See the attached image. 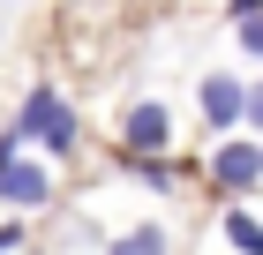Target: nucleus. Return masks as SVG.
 <instances>
[{
    "label": "nucleus",
    "instance_id": "nucleus-1",
    "mask_svg": "<svg viewBox=\"0 0 263 255\" xmlns=\"http://www.w3.org/2000/svg\"><path fill=\"white\" fill-rule=\"evenodd\" d=\"M8 135H15V143H45L53 158H68V150H76V113L61 105V90H53V83H38V90L23 98V120L8 128Z\"/></svg>",
    "mask_w": 263,
    "mask_h": 255
},
{
    "label": "nucleus",
    "instance_id": "nucleus-2",
    "mask_svg": "<svg viewBox=\"0 0 263 255\" xmlns=\"http://www.w3.org/2000/svg\"><path fill=\"white\" fill-rule=\"evenodd\" d=\"M211 180H218V195H248L263 180V143L256 135H233L218 158H211Z\"/></svg>",
    "mask_w": 263,
    "mask_h": 255
},
{
    "label": "nucleus",
    "instance_id": "nucleus-3",
    "mask_svg": "<svg viewBox=\"0 0 263 255\" xmlns=\"http://www.w3.org/2000/svg\"><path fill=\"white\" fill-rule=\"evenodd\" d=\"M45 195H53V173L38 158H0V203L8 210H38Z\"/></svg>",
    "mask_w": 263,
    "mask_h": 255
},
{
    "label": "nucleus",
    "instance_id": "nucleus-4",
    "mask_svg": "<svg viewBox=\"0 0 263 255\" xmlns=\"http://www.w3.org/2000/svg\"><path fill=\"white\" fill-rule=\"evenodd\" d=\"M203 120H211V135H233L241 128V98H248V83L241 75H203Z\"/></svg>",
    "mask_w": 263,
    "mask_h": 255
},
{
    "label": "nucleus",
    "instance_id": "nucleus-5",
    "mask_svg": "<svg viewBox=\"0 0 263 255\" xmlns=\"http://www.w3.org/2000/svg\"><path fill=\"white\" fill-rule=\"evenodd\" d=\"M165 143H173V120H165V105L151 98V105H136L128 113V150L136 158H165Z\"/></svg>",
    "mask_w": 263,
    "mask_h": 255
},
{
    "label": "nucleus",
    "instance_id": "nucleus-6",
    "mask_svg": "<svg viewBox=\"0 0 263 255\" xmlns=\"http://www.w3.org/2000/svg\"><path fill=\"white\" fill-rule=\"evenodd\" d=\"M226 240H233V255H263V225L248 210H226Z\"/></svg>",
    "mask_w": 263,
    "mask_h": 255
},
{
    "label": "nucleus",
    "instance_id": "nucleus-7",
    "mask_svg": "<svg viewBox=\"0 0 263 255\" xmlns=\"http://www.w3.org/2000/svg\"><path fill=\"white\" fill-rule=\"evenodd\" d=\"M113 255H165V233H158V225H136V233L113 240Z\"/></svg>",
    "mask_w": 263,
    "mask_h": 255
},
{
    "label": "nucleus",
    "instance_id": "nucleus-8",
    "mask_svg": "<svg viewBox=\"0 0 263 255\" xmlns=\"http://www.w3.org/2000/svg\"><path fill=\"white\" fill-rule=\"evenodd\" d=\"M233 30H241V53H263V23H256V15H241Z\"/></svg>",
    "mask_w": 263,
    "mask_h": 255
},
{
    "label": "nucleus",
    "instance_id": "nucleus-9",
    "mask_svg": "<svg viewBox=\"0 0 263 255\" xmlns=\"http://www.w3.org/2000/svg\"><path fill=\"white\" fill-rule=\"evenodd\" d=\"M0 255H15V225H0Z\"/></svg>",
    "mask_w": 263,
    "mask_h": 255
},
{
    "label": "nucleus",
    "instance_id": "nucleus-10",
    "mask_svg": "<svg viewBox=\"0 0 263 255\" xmlns=\"http://www.w3.org/2000/svg\"><path fill=\"white\" fill-rule=\"evenodd\" d=\"M241 15H256V0H233V23H241Z\"/></svg>",
    "mask_w": 263,
    "mask_h": 255
}]
</instances>
